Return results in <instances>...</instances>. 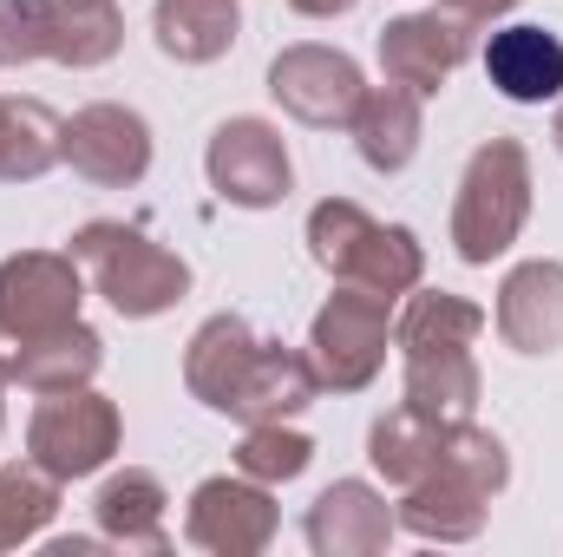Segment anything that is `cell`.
Listing matches in <instances>:
<instances>
[{
	"mask_svg": "<svg viewBox=\"0 0 563 557\" xmlns=\"http://www.w3.org/2000/svg\"><path fill=\"white\" fill-rule=\"evenodd\" d=\"M73 263L92 276V288L125 321H151V315H164L190 295V263L177 250H164L139 223H112V217L79 223L73 230Z\"/></svg>",
	"mask_w": 563,
	"mask_h": 557,
	"instance_id": "1",
	"label": "cell"
},
{
	"mask_svg": "<svg viewBox=\"0 0 563 557\" xmlns=\"http://www.w3.org/2000/svg\"><path fill=\"white\" fill-rule=\"evenodd\" d=\"M308 256L334 282H354L367 295H413L426 276V250L407 223H374L354 197H328L308 210Z\"/></svg>",
	"mask_w": 563,
	"mask_h": 557,
	"instance_id": "2",
	"label": "cell"
},
{
	"mask_svg": "<svg viewBox=\"0 0 563 557\" xmlns=\"http://www.w3.org/2000/svg\"><path fill=\"white\" fill-rule=\"evenodd\" d=\"M531 217V151L518 139H485L465 157L459 197H452V250L459 263L485 270L498 263Z\"/></svg>",
	"mask_w": 563,
	"mask_h": 557,
	"instance_id": "3",
	"label": "cell"
},
{
	"mask_svg": "<svg viewBox=\"0 0 563 557\" xmlns=\"http://www.w3.org/2000/svg\"><path fill=\"white\" fill-rule=\"evenodd\" d=\"M387 341H394V302L387 295H367L354 282H341L314 328H308V361H314V381L328 394H361L374 387V374L387 368Z\"/></svg>",
	"mask_w": 563,
	"mask_h": 557,
	"instance_id": "4",
	"label": "cell"
},
{
	"mask_svg": "<svg viewBox=\"0 0 563 557\" xmlns=\"http://www.w3.org/2000/svg\"><path fill=\"white\" fill-rule=\"evenodd\" d=\"M125 439V419L106 394L92 387H66V394H40V407L26 419V459L40 472H53L59 485L66 479H92Z\"/></svg>",
	"mask_w": 563,
	"mask_h": 557,
	"instance_id": "5",
	"label": "cell"
},
{
	"mask_svg": "<svg viewBox=\"0 0 563 557\" xmlns=\"http://www.w3.org/2000/svg\"><path fill=\"white\" fill-rule=\"evenodd\" d=\"M269 92L288 119L314 125V132H347L361 99H367V79L361 66L341 53V46H282L269 59Z\"/></svg>",
	"mask_w": 563,
	"mask_h": 557,
	"instance_id": "6",
	"label": "cell"
},
{
	"mask_svg": "<svg viewBox=\"0 0 563 557\" xmlns=\"http://www.w3.org/2000/svg\"><path fill=\"white\" fill-rule=\"evenodd\" d=\"M203 171H210V190L236 210H276L295 184L288 144L269 119H223L203 144Z\"/></svg>",
	"mask_w": 563,
	"mask_h": 557,
	"instance_id": "7",
	"label": "cell"
},
{
	"mask_svg": "<svg viewBox=\"0 0 563 557\" xmlns=\"http://www.w3.org/2000/svg\"><path fill=\"white\" fill-rule=\"evenodd\" d=\"M86 302V282L73 250H20L0 263V328L13 341H40L53 328H73Z\"/></svg>",
	"mask_w": 563,
	"mask_h": 557,
	"instance_id": "8",
	"label": "cell"
},
{
	"mask_svg": "<svg viewBox=\"0 0 563 557\" xmlns=\"http://www.w3.org/2000/svg\"><path fill=\"white\" fill-rule=\"evenodd\" d=\"M59 164H73L99 190H132L151 171V125H144V112L112 106V99L79 106L59 125Z\"/></svg>",
	"mask_w": 563,
	"mask_h": 557,
	"instance_id": "9",
	"label": "cell"
},
{
	"mask_svg": "<svg viewBox=\"0 0 563 557\" xmlns=\"http://www.w3.org/2000/svg\"><path fill=\"white\" fill-rule=\"evenodd\" d=\"M276 499H269V485H256V479H230V472H217V479H203L197 492H190V512H184V538L197 545V551L210 557H263L276 545Z\"/></svg>",
	"mask_w": 563,
	"mask_h": 557,
	"instance_id": "10",
	"label": "cell"
},
{
	"mask_svg": "<svg viewBox=\"0 0 563 557\" xmlns=\"http://www.w3.org/2000/svg\"><path fill=\"white\" fill-rule=\"evenodd\" d=\"M465 53H472V20L452 7L400 13L380 26V73L387 86H407L413 99H439L445 79L465 66Z\"/></svg>",
	"mask_w": 563,
	"mask_h": 557,
	"instance_id": "11",
	"label": "cell"
},
{
	"mask_svg": "<svg viewBox=\"0 0 563 557\" xmlns=\"http://www.w3.org/2000/svg\"><path fill=\"white\" fill-rule=\"evenodd\" d=\"M301 532H308V551L314 557H380L394 545L400 518H394V505H387L367 479H334V485L308 505Z\"/></svg>",
	"mask_w": 563,
	"mask_h": 557,
	"instance_id": "12",
	"label": "cell"
},
{
	"mask_svg": "<svg viewBox=\"0 0 563 557\" xmlns=\"http://www.w3.org/2000/svg\"><path fill=\"white\" fill-rule=\"evenodd\" d=\"M485 512H492V492L478 479H465L459 466H445V459L432 472H420L407 485V499L394 505L400 532H413L426 545H465V538H478L485 532Z\"/></svg>",
	"mask_w": 563,
	"mask_h": 557,
	"instance_id": "13",
	"label": "cell"
},
{
	"mask_svg": "<svg viewBox=\"0 0 563 557\" xmlns=\"http://www.w3.org/2000/svg\"><path fill=\"white\" fill-rule=\"evenodd\" d=\"M498 335L518 354H558L563 348V263L538 256L498 282Z\"/></svg>",
	"mask_w": 563,
	"mask_h": 557,
	"instance_id": "14",
	"label": "cell"
},
{
	"mask_svg": "<svg viewBox=\"0 0 563 557\" xmlns=\"http://www.w3.org/2000/svg\"><path fill=\"white\" fill-rule=\"evenodd\" d=\"M485 79L511 106H551L563 99V40L551 26H498L485 40Z\"/></svg>",
	"mask_w": 563,
	"mask_h": 557,
	"instance_id": "15",
	"label": "cell"
},
{
	"mask_svg": "<svg viewBox=\"0 0 563 557\" xmlns=\"http://www.w3.org/2000/svg\"><path fill=\"white\" fill-rule=\"evenodd\" d=\"M256 348H263V335L243 315H210L190 335V348H184V387H190V401H203L210 414H230V401H236Z\"/></svg>",
	"mask_w": 563,
	"mask_h": 557,
	"instance_id": "16",
	"label": "cell"
},
{
	"mask_svg": "<svg viewBox=\"0 0 563 557\" xmlns=\"http://www.w3.org/2000/svg\"><path fill=\"white\" fill-rule=\"evenodd\" d=\"M314 394H321L314 361H308L301 348L263 341V348H256V361H250V374H243V387H236V401H230V419H243V426H263V419H295L308 401H314Z\"/></svg>",
	"mask_w": 563,
	"mask_h": 557,
	"instance_id": "17",
	"label": "cell"
},
{
	"mask_svg": "<svg viewBox=\"0 0 563 557\" xmlns=\"http://www.w3.org/2000/svg\"><path fill=\"white\" fill-rule=\"evenodd\" d=\"M243 33V0H157L151 40L177 66H210L236 46Z\"/></svg>",
	"mask_w": 563,
	"mask_h": 557,
	"instance_id": "18",
	"label": "cell"
},
{
	"mask_svg": "<svg viewBox=\"0 0 563 557\" xmlns=\"http://www.w3.org/2000/svg\"><path fill=\"white\" fill-rule=\"evenodd\" d=\"M347 132H354V151H361L367 171L394 177V171L413 164V151H420V139H426L420 99H413L407 86H367V99H361V112H354Z\"/></svg>",
	"mask_w": 563,
	"mask_h": 557,
	"instance_id": "19",
	"label": "cell"
},
{
	"mask_svg": "<svg viewBox=\"0 0 563 557\" xmlns=\"http://www.w3.org/2000/svg\"><path fill=\"white\" fill-rule=\"evenodd\" d=\"M164 505H170V499H164V479L125 466V472H112V479L99 485L92 518H99V532H106L119 551H164Z\"/></svg>",
	"mask_w": 563,
	"mask_h": 557,
	"instance_id": "20",
	"label": "cell"
},
{
	"mask_svg": "<svg viewBox=\"0 0 563 557\" xmlns=\"http://www.w3.org/2000/svg\"><path fill=\"white\" fill-rule=\"evenodd\" d=\"M478 335H485V308L465 302V295H445V288H413L407 308L394 315L400 361L407 354H445V348H478Z\"/></svg>",
	"mask_w": 563,
	"mask_h": 557,
	"instance_id": "21",
	"label": "cell"
},
{
	"mask_svg": "<svg viewBox=\"0 0 563 557\" xmlns=\"http://www.w3.org/2000/svg\"><path fill=\"white\" fill-rule=\"evenodd\" d=\"M99 361H106L99 328L73 321V328H53V335H40V341H20L13 381H20L26 394H66V387H92Z\"/></svg>",
	"mask_w": 563,
	"mask_h": 557,
	"instance_id": "22",
	"label": "cell"
},
{
	"mask_svg": "<svg viewBox=\"0 0 563 557\" xmlns=\"http://www.w3.org/2000/svg\"><path fill=\"white\" fill-rule=\"evenodd\" d=\"M439 446H445V419L420 414V407H387V414L374 419V433H367V459H374V472L387 479V485H413L420 472L439 466Z\"/></svg>",
	"mask_w": 563,
	"mask_h": 557,
	"instance_id": "23",
	"label": "cell"
},
{
	"mask_svg": "<svg viewBox=\"0 0 563 557\" xmlns=\"http://www.w3.org/2000/svg\"><path fill=\"white\" fill-rule=\"evenodd\" d=\"M478 394H485V381H478V361H472V348H445V354H407V407H420L432 419H472L478 414Z\"/></svg>",
	"mask_w": 563,
	"mask_h": 557,
	"instance_id": "24",
	"label": "cell"
},
{
	"mask_svg": "<svg viewBox=\"0 0 563 557\" xmlns=\"http://www.w3.org/2000/svg\"><path fill=\"white\" fill-rule=\"evenodd\" d=\"M119 46H125L119 0H53V46H46V59H59L73 73H92V66L119 59Z\"/></svg>",
	"mask_w": 563,
	"mask_h": 557,
	"instance_id": "25",
	"label": "cell"
},
{
	"mask_svg": "<svg viewBox=\"0 0 563 557\" xmlns=\"http://www.w3.org/2000/svg\"><path fill=\"white\" fill-rule=\"evenodd\" d=\"M59 125L40 99H0V184H33L59 164Z\"/></svg>",
	"mask_w": 563,
	"mask_h": 557,
	"instance_id": "26",
	"label": "cell"
},
{
	"mask_svg": "<svg viewBox=\"0 0 563 557\" xmlns=\"http://www.w3.org/2000/svg\"><path fill=\"white\" fill-rule=\"evenodd\" d=\"M59 512V479L40 472L33 459L26 466H0V551H20L33 545Z\"/></svg>",
	"mask_w": 563,
	"mask_h": 557,
	"instance_id": "27",
	"label": "cell"
},
{
	"mask_svg": "<svg viewBox=\"0 0 563 557\" xmlns=\"http://www.w3.org/2000/svg\"><path fill=\"white\" fill-rule=\"evenodd\" d=\"M308 466H314V439L295 433V426H282V419L250 426L243 446H236V472L256 479V485H288V479H301Z\"/></svg>",
	"mask_w": 563,
	"mask_h": 557,
	"instance_id": "28",
	"label": "cell"
},
{
	"mask_svg": "<svg viewBox=\"0 0 563 557\" xmlns=\"http://www.w3.org/2000/svg\"><path fill=\"white\" fill-rule=\"evenodd\" d=\"M53 46V0H0V66H33Z\"/></svg>",
	"mask_w": 563,
	"mask_h": 557,
	"instance_id": "29",
	"label": "cell"
},
{
	"mask_svg": "<svg viewBox=\"0 0 563 557\" xmlns=\"http://www.w3.org/2000/svg\"><path fill=\"white\" fill-rule=\"evenodd\" d=\"M445 7H452V13H465L472 26H485V20H505L518 0H445Z\"/></svg>",
	"mask_w": 563,
	"mask_h": 557,
	"instance_id": "30",
	"label": "cell"
},
{
	"mask_svg": "<svg viewBox=\"0 0 563 557\" xmlns=\"http://www.w3.org/2000/svg\"><path fill=\"white\" fill-rule=\"evenodd\" d=\"M295 13H308V20H334V13H354L361 0H288Z\"/></svg>",
	"mask_w": 563,
	"mask_h": 557,
	"instance_id": "31",
	"label": "cell"
},
{
	"mask_svg": "<svg viewBox=\"0 0 563 557\" xmlns=\"http://www.w3.org/2000/svg\"><path fill=\"white\" fill-rule=\"evenodd\" d=\"M13 368H20V341H13V335L0 328V387L13 381Z\"/></svg>",
	"mask_w": 563,
	"mask_h": 557,
	"instance_id": "32",
	"label": "cell"
},
{
	"mask_svg": "<svg viewBox=\"0 0 563 557\" xmlns=\"http://www.w3.org/2000/svg\"><path fill=\"white\" fill-rule=\"evenodd\" d=\"M551 139H558V151H563V106H558V119H551Z\"/></svg>",
	"mask_w": 563,
	"mask_h": 557,
	"instance_id": "33",
	"label": "cell"
},
{
	"mask_svg": "<svg viewBox=\"0 0 563 557\" xmlns=\"http://www.w3.org/2000/svg\"><path fill=\"white\" fill-rule=\"evenodd\" d=\"M0 426H7V414H0Z\"/></svg>",
	"mask_w": 563,
	"mask_h": 557,
	"instance_id": "34",
	"label": "cell"
}]
</instances>
